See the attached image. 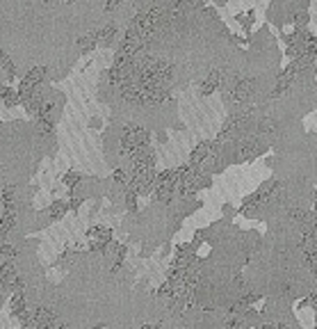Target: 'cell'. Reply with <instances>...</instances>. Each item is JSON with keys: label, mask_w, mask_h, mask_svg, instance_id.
Instances as JSON below:
<instances>
[{"label": "cell", "mask_w": 317, "mask_h": 329, "mask_svg": "<svg viewBox=\"0 0 317 329\" xmlns=\"http://www.w3.org/2000/svg\"><path fill=\"white\" fill-rule=\"evenodd\" d=\"M46 75V67H32L28 73L23 75V80L18 82V96H25V94H30L32 90H37L41 87V80H44Z\"/></svg>", "instance_id": "6da1fadb"}, {"label": "cell", "mask_w": 317, "mask_h": 329, "mask_svg": "<svg viewBox=\"0 0 317 329\" xmlns=\"http://www.w3.org/2000/svg\"><path fill=\"white\" fill-rule=\"evenodd\" d=\"M217 149H219V142H201L194 146V151L189 153V164L199 169L201 164L208 160L210 156H217Z\"/></svg>", "instance_id": "7a4b0ae2"}, {"label": "cell", "mask_w": 317, "mask_h": 329, "mask_svg": "<svg viewBox=\"0 0 317 329\" xmlns=\"http://www.w3.org/2000/svg\"><path fill=\"white\" fill-rule=\"evenodd\" d=\"M253 87H256V80H253V78H242V80H237L235 87L231 90V101H235V103L249 101L251 94H253Z\"/></svg>", "instance_id": "3957f363"}, {"label": "cell", "mask_w": 317, "mask_h": 329, "mask_svg": "<svg viewBox=\"0 0 317 329\" xmlns=\"http://www.w3.org/2000/svg\"><path fill=\"white\" fill-rule=\"evenodd\" d=\"M21 279H18V272H16L14 263L7 261L0 265V286L2 288H16V284H18Z\"/></svg>", "instance_id": "277c9868"}, {"label": "cell", "mask_w": 317, "mask_h": 329, "mask_svg": "<svg viewBox=\"0 0 317 329\" xmlns=\"http://www.w3.org/2000/svg\"><path fill=\"white\" fill-rule=\"evenodd\" d=\"M221 85H224V73H221V71H217V69H212L210 73H208V78L201 82V94H203V96H208V94H212L215 90H219Z\"/></svg>", "instance_id": "5b68a950"}, {"label": "cell", "mask_w": 317, "mask_h": 329, "mask_svg": "<svg viewBox=\"0 0 317 329\" xmlns=\"http://www.w3.org/2000/svg\"><path fill=\"white\" fill-rule=\"evenodd\" d=\"M76 46H78V51L83 53V55H89L91 51H96V46H100L99 44V32L94 30V32H87V35H83V37H78Z\"/></svg>", "instance_id": "8992f818"}, {"label": "cell", "mask_w": 317, "mask_h": 329, "mask_svg": "<svg viewBox=\"0 0 317 329\" xmlns=\"http://www.w3.org/2000/svg\"><path fill=\"white\" fill-rule=\"evenodd\" d=\"M0 73L7 75V80H9V82H12V80L16 78V75H18V73H16L14 62L9 60V55H7L5 51H2V48H0Z\"/></svg>", "instance_id": "52a82bcc"}, {"label": "cell", "mask_w": 317, "mask_h": 329, "mask_svg": "<svg viewBox=\"0 0 317 329\" xmlns=\"http://www.w3.org/2000/svg\"><path fill=\"white\" fill-rule=\"evenodd\" d=\"M0 98L5 101V105H7V108H14V105L21 103L18 90H12L9 85H0Z\"/></svg>", "instance_id": "ba28073f"}, {"label": "cell", "mask_w": 317, "mask_h": 329, "mask_svg": "<svg viewBox=\"0 0 317 329\" xmlns=\"http://www.w3.org/2000/svg\"><path fill=\"white\" fill-rule=\"evenodd\" d=\"M99 32V44L100 46H110L114 41V37H117V25L114 23H110V25H105V28H100Z\"/></svg>", "instance_id": "9c48e42d"}, {"label": "cell", "mask_w": 317, "mask_h": 329, "mask_svg": "<svg viewBox=\"0 0 317 329\" xmlns=\"http://www.w3.org/2000/svg\"><path fill=\"white\" fill-rule=\"evenodd\" d=\"M67 210H68L67 201H53L50 203V208H48V217H50L53 222H57V219H62V217L67 215Z\"/></svg>", "instance_id": "30bf717a"}, {"label": "cell", "mask_w": 317, "mask_h": 329, "mask_svg": "<svg viewBox=\"0 0 317 329\" xmlns=\"http://www.w3.org/2000/svg\"><path fill=\"white\" fill-rule=\"evenodd\" d=\"M235 21L240 23L242 28H244V32L249 35V32H251V23L256 21V9H249L247 14H235Z\"/></svg>", "instance_id": "8fae6325"}, {"label": "cell", "mask_w": 317, "mask_h": 329, "mask_svg": "<svg viewBox=\"0 0 317 329\" xmlns=\"http://www.w3.org/2000/svg\"><path fill=\"white\" fill-rule=\"evenodd\" d=\"M80 181H83V176H80L78 172H73V169H68V172L62 176V183H64L68 190H76V187L80 185Z\"/></svg>", "instance_id": "7c38bea8"}, {"label": "cell", "mask_w": 317, "mask_h": 329, "mask_svg": "<svg viewBox=\"0 0 317 329\" xmlns=\"http://www.w3.org/2000/svg\"><path fill=\"white\" fill-rule=\"evenodd\" d=\"M112 181L114 183H119V185H128L130 183V176L128 174H126V169H114V174H112Z\"/></svg>", "instance_id": "4fadbf2b"}, {"label": "cell", "mask_w": 317, "mask_h": 329, "mask_svg": "<svg viewBox=\"0 0 317 329\" xmlns=\"http://www.w3.org/2000/svg\"><path fill=\"white\" fill-rule=\"evenodd\" d=\"M2 203H5V206H14V187L12 185L2 187Z\"/></svg>", "instance_id": "5bb4252c"}, {"label": "cell", "mask_w": 317, "mask_h": 329, "mask_svg": "<svg viewBox=\"0 0 317 329\" xmlns=\"http://www.w3.org/2000/svg\"><path fill=\"white\" fill-rule=\"evenodd\" d=\"M0 256H7L9 261H12L16 256V249L12 245H5V242H2V245H0Z\"/></svg>", "instance_id": "9a60e30c"}, {"label": "cell", "mask_w": 317, "mask_h": 329, "mask_svg": "<svg viewBox=\"0 0 317 329\" xmlns=\"http://www.w3.org/2000/svg\"><path fill=\"white\" fill-rule=\"evenodd\" d=\"M80 203H83V197H71V199H68V210L76 213V210L80 208Z\"/></svg>", "instance_id": "2e32d148"}]
</instances>
